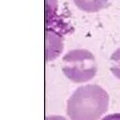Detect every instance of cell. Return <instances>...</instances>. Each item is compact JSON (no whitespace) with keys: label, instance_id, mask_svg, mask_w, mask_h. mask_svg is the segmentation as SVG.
<instances>
[{"label":"cell","instance_id":"6da1fadb","mask_svg":"<svg viewBox=\"0 0 120 120\" xmlns=\"http://www.w3.org/2000/svg\"><path fill=\"white\" fill-rule=\"evenodd\" d=\"M109 107L108 93L98 84L78 87L67 101L70 120H99Z\"/></svg>","mask_w":120,"mask_h":120},{"label":"cell","instance_id":"5b68a950","mask_svg":"<svg viewBox=\"0 0 120 120\" xmlns=\"http://www.w3.org/2000/svg\"><path fill=\"white\" fill-rule=\"evenodd\" d=\"M110 70L114 77L120 80V48L116 49L110 57Z\"/></svg>","mask_w":120,"mask_h":120},{"label":"cell","instance_id":"52a82bcc","mask_svg":"<svg viewBox=\"0 0 120 120\" xmlns=\"http://www.w3.org/2000/svg\"><path fill=\"white\" fill-rule=\"evenodd\" d=\"M45 120H68V119L61 115H48L45 117Z\"/></svg>","mask_w":120,"mask_h":120},{"label":"cell","instance_id":"7a4b0ae2","mask_svg":"<svg viewBox=\"0 0 120 120\" xmlns=\"http://www.w3.org/2000/svg\"><path fill=\"white\" fill-rule=\"evenodd\" d=\"M98 66L94 54L85 49L68 51L62 58V72L74 83L91 81L97 74Z\"/></svg>","mask_w":120,"mask_h":120},{"label":"cell","instance_id":"3957f363","mask_svg":"<svg viewBox=\"0 0 120 120\" xmlns=\"http://www.w3.org/2000/svg\"><path fill=\"white\" fill-rule=\"evenodd\" d=\"M63 50V38L53 30H47L46 32V46L45 55L47 61H52L57 58Z\"/></svg>","mask_w":120,"mask_h":120},{"label":"cell","instance_id":"277c9868","mask_svg":"<svg viewBox=\"0 0 120 120\" xmlns=\"http://www.w3.org/2000/svg\"><path fill=\"white\" fill-rule=\"evenodd\" d=\"M75 6L85 12H98L106 8L109 0H73Z\"/></svg>","mask_w":120,"mask_h":120},{"label":"cell","instance_id":"8992f818","mask_svg":"<svg viewBox=\"0 0 120 120\" xmlns=\"http://www.w3.org/2000/svg\"><path fill=\"white\" fill-rule=\"evenodd\" d=\"M101 120H120V113H111L106 116H104Z\"/></svg>","mask_w":120,"mask_h":120}]
</instances>
